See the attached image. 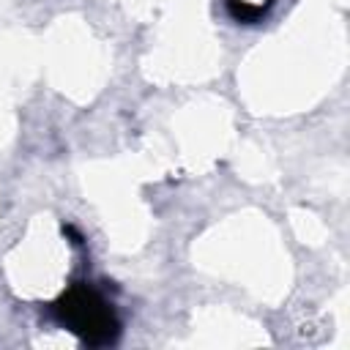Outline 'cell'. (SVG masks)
<instances>
[{
  "instance_id": "2",
  "label": "cell",
  "mask_w": 350,
  "mask_h": 350,
  "mask_svg": "<svg viewBox=\"0 0 350 350\" xmlns=\"http://www.w3.org/2000/svg\"><path fill=\"white\" fill-rule=\"evenodd\" d=\"M268 8H271V0H268L265 5H249V3H243V0H227V11H230V16H232L235 22H243V25H254V22H260V19L265 16Z\"/></svg>"
},
{
  "instance_id": "1",
  "label": "cell",
  "mask_w": 350,
  "mask_h": 350,
  "mask_svg": "<svg viewBox=\"0 0 350 350\" xmlns=\"http://www.w3.org/2000/svg\"><path fill=\"white\" fill-rule=\"evenodd\" d=\"M52 314L60 325H66L90 347H107L120 336V320L112 304L93 284L85 282L71 284L52 304Z\"/></svg>"
}]
</instances>
